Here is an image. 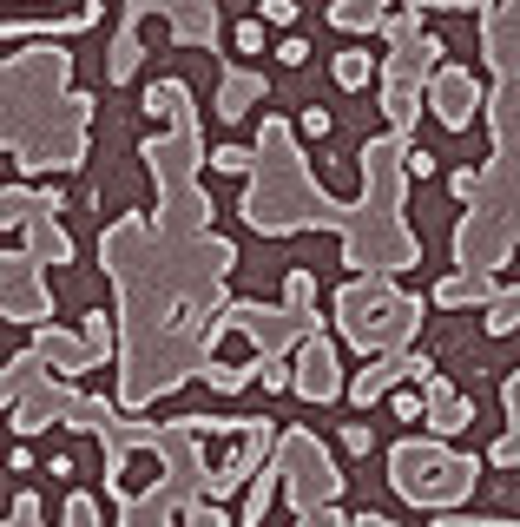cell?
<instances>
[{"instance_id":"obj_6","label":"cell","mask_w":520,"mask_h":527,"mask_svg":"<svg viewBox=\"0 0 520 527\" xmlns=\"http://www.w3.org/2000/svg\"><path fill=\"white\" fill-rule=\"evenodd\" d=\"M474 112H481V86H474L468 73H442V80H435V119H442L448 132H468Z\"/></svg>"},{"instance_id":"obj_12","label":"cell","mask_w":520,"mask_h":527,"mask_svg":"<svg viewBox=\"0 0 520 527\" xmlns=\"http://www.w3.org/2000/svg\"><path fill=\"white\" fill-rule=\"evenodd\" d=\"M507 330H520V284L488 304V336H507Z\"/></svg>"},{"instance_id":"obj_1","label":"cell","mask_w":520,"mask_h":527,"mask_svg":"<svg viewBox=\"0 0 520 527\" xmlns=\"http://www.w3.org/2000/svg\"><path fill=\"white\" fill-rule=\"evenodd\" d=\"M474 455H448V448L435 442H395L389 455V481H395V495L402 501H461L474 488Z\"/></svg>"},{"instance_id":"obj_2","label":"cell","mask_w":520,"mask_h":527,"mask_svg":"<svg viewBox=\"0 0 520 527\" xmlns=\"http://www.w3.org/2000/svg\"><path fill=\"white\" fill-rule=\"evenodd\" d=\"M336 317H343V336L356 350H389L395 336L422 317V304H395L389 290H376V284H349L336 297Z\"/></svg>"},{"instance_id":"obj_25","label":"cell","mask_w":520,"mask_h":527,"mask_svg":"<svg viewBox=\"0 0 520 527\" xmlns=\"http://www.w3.org/2000/svg\"><path fill=\"white\" fill-rule=\"evenodd\" d=\"M494 462H501V468H514V462H520V429H514V435H507V442H501V448H494Z\"/></svg>"},{"instance_id":"obj_17","label":"cell","mask_w":520,"mask_h":527,"mask_svg":"<svg viewBox=\"0 0 520 527\" xmlns=\"http://www.w3.org/2000/svg\"><path fill=\"white\" fill-rule=\"evenodd\" d=\"M343 448L349 455H369V448H376V429H369V422H343Z\"/></svg>"},{"instance_id":"obj_26","label":"cell","mask_w":520,"mask_h":527,"mask_svg":"<svg viewBox=\"0 0 520 527\" xmlns=\"http://www.w3.org/2000/svg\"><path fill=\"white\" fill-rule=\"evenodd\" d=\"M191 527H224V514L218 508H198V514H191Z\"/></svg>"},{"instance_id":"obj_3","label":"cell","mask_w":520,"mask_h":527,"mask_svg":"<svg viewBox=\"0 0 520 527\" xmlns=\"http://www.w3.org/2000/svg\"><path fill=\"white\" fill-rule=\"evenodd\" d=\"M284 468H290V501H297V514L330 508V501H336V488H343L336 462L310 442V435H290V442H284Z\"/></svg>"},{"instance_id":"obj_5","label":"cell","mask_w":520,"mask_h":527,"mask_svg":"<svg viewBox=\"0 0 520 527\" xmlns=\"http://www.w3.org/2000/svg\"><path fill=\"white\" fill-rule=\"evenodd\" d=\"M297 396L310 402H336L343 396V376H336V350L323 343V336H303V350H297Z\"/></svg>"},{"instance_id":"obj_16","label":"cell","mask_w":520,"mask_h":527,"mask_svg":"<svg viewBox=\"0 0 520 527\" xmlns=\"http://www.w3.org/2000/svg\"><path fill=\"white\" fill-rule=\"evenodd\" d=\"M251 159H257V152H244V145H218V152H211L218 172H251Z\"/></svg>"},{"instance_id":"obj_13","label":"cell","mask_w":520,"mask_h":527,"mask_svg":"<svg viewBox=\"0 0 520 527\" xmlns=\"http://www.w3.org/2000/svg\"><path fill=\"white\" fill-rule=\"evenodd\" d=\"M205 383L224 389V396H237V389L251 383V369H244V363H205Z\"/></svg>"},{"instance_id":"obj_23","label":"cell","mask_w":520,"mask_h":527,"mask_svg":"<svg viewBox=\"0 0 520 527\" xmlns=\"http://www.w3.org/2000/svg\"><path fill=\"white\" fill-rule=\"evenodd\" d=\"M33 521H40V501L20 495V501H14V527H33Z\"/></svg>"},{"instance_id":"obj_19","label":"cell","mask_w":520,"mask_h":527,"mask_svg":"<svg viewBox=\"0 0 520 527\" xmlns=\"http://www.w3.org/2000/svg\"><path fill=\"white\" fill-rule=\"evenodd\" d=\"M395 416L402 422H428V396H395Z\"/></svg>"},{"instance_id":"obj_4","label":"cell","mask_w":520,"mask_h":527,"mask_svg":"<svg viewBox=\"0 0 520 527\" xmlns=\"http://www.w3.org/2000/svg\"><path fill=\"white\" fill-rule=\"evenodd\" d=\"M402 376H415V383H428V376H435V363H428V356H376V363L363 369V376H356V383H349V396H356V409H369V402L376 396H389L395 383H402Z\"/></svg>"},{"instance_id":"obj_18","label":"cell","mask_w":520,"mask_h":527,"mask_svg":"<svg viewBox=\"0 0 520 527\" xmlns=\"http://www.w3.org/2000/svg\"><path fill=\"white\" fill-rule=\"evenodd\" d=\"M237 53H264V20H244L237 27Z\"/></svg>"},{"instance_id":"obj_10","label":"cell","mask_w":520,"mask_h":527,"mask_svg":"<svg viewBox=\"0 0 520 527\" xmlns=\"http://www.w3.org/2000/svg\"><path fill=\"white\" fill-rule=\"evenodd\" d=\"M382 7H389V0H336L330 20L343 33H369V27H382Z\"/></svg>"},{"instance_id":"obj_9","label":"cell","mask_w":520,"mask_h":527,"mask_svg":"<svg viewBox=\"0 0 520 527\" xmlns=\"http://www.w3.org/2000/svg\"><path fill=\"white\" fill-rule=\"evenodd\" d=\"M494 297H501V290H494V277H481V271L474 277H448V284L435 290V304H448V310L455 304H494Z\"/></svg>"},{"instance_id":"obj_21","label":"cell","mask_w":520,"mask_h":527,"mask_svg":"<svg viewBox=\"0 0 520 527\" xmlns=\"http://www.w3.org/2000/svg\"><path fill=\"white\" fill-rule=\"evenodd\" d=\"M277 60H284V66H310V40H284V47H277Z\"/></svg>"},{"instance_id":"obj_11","label":"cell","mask_w":520,"mask_h":527,"mask_svg":"<svg viewBox=\"0 0 520 527\" xmlns=\"http://www.w3.org/2000/svg\"><path fill=\"white\" fill-rule=\"evenodd\" d=\"M369 80H376V60H369L363 47H356V53H336V86H343V93H363Z\"/></svg>"},{"instance_id":"obj_24","label":"cell","mask_w":520,"mask_h":527,"mask_svg":"<svg viewBox=\"0 0 520 527\" xmlns=\"http://www.w3.org/2000/svg\"><path fill=\"white\" fill-rule=\"evenodd\" d=\"M474 185H481V172H455V178H448V192H455V198H474Z\"/></svg>"},{"instance_id":"obj_20","label":"cell","mask_w":520,"mask_h":527,"mask_svg":"<svg viewBox=\"0 0 520 527\" xmlns=\"http://www.w3.org/2000/svg\"><path fill=\"white\" fill-rule=\"evenodd\" d=\"M402 165H409L415 178H428V172H435V152H422V145H409V152H402Z\"/></svg>"},{"instance_id":"obj_8","label":"cell","mask_w":520,"mask_h":527,"mask_svg":"<svg viewBox=\"0 0 520 527\" xmlns=\"http://www.w3.org/2000/svg\"><path fill=\"white\" fill-rule=\"evenodd\" d=\"M264 93H270L264 73H231V80H224V93H218V112H224V119H244V112H251Z\"/></svg>"},{"instance_id":"obj_27","label":"cell","mask_w":520,"mask_h":527,"mask_svg":"<svg viewBox=\"0 0 520 527\" xmlns=\"http://www.w3.org/2000/svg\"><path fill=\"white\" fill-rule=\"evenodd\" d=\"M349 527H395V521H389V514H356Z\"/></svg>"},{"instance_id":"obj_7","label":"cell","mask_w":520,"mask_h":527,"mask_svg":"<svg viewBox=\"0 0 520 527\" xmlns=\"http://www.w3.org/2000/svg\"><path fill=\"white\" fill-rule=\"evenodd\" d=\"M422 396H428V429H435V435H461V429L474 422V402H461L455 389L442 383V376H428Z\"/></svg>"},{"instance_id":"obj_14","label":"cell","mask_w":520,"mask_h":527,"mask_svg":"<svg viewBox=\"0 0 520 527\" xmlns=\"http://www.w3.org/2000/svg\"><path fill=\"white\" fill-rule=\"evenodd\" d=\"M257 383L264 389H297V369L277 363V356H264V363H257Z\"/></svg>"},{"instance_id":"obj_15","label":"cell","mask_w":520,"mask_h":527,"mask_svg":"<svg viewBox=\"0 0 520 527\" xmlns=\"http://www.w3.org/2000/svg\"><path fill=\"white\" fill-rule=\"evenodd\" d=\"M257 20L264 27H290L297 20V0H257Z\"/></svg>"},{"instance_id":"obj_22","label":"cell","mask_w":520,"mask_h":527,"mask_svg":"<svg viewBox=\"0 0 520 527\" xmlns=\"http://www.w3.org/2000/svg\"><path fill=\"white\" fill-rule=\"evenodd\" d=\"M303 132H310V139H323V132H330V112H323V106H303Z\"/></svg>"}]
</instances>
